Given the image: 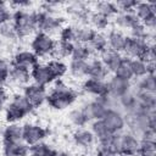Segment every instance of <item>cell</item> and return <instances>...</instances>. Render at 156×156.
Instances as JSON below:
<instances>
[{"mask_svg": "<svg viewBox=\"0 0 156 156\" xmlns=\"http://www.w3.org/2000/svg\"><path fill=\"white\" fill-rule=\"evenodd\" d=\"M77 98L78 93L76 90L69 88L61 79H56L51 91L46 95V102L54 110H65L66 107L71 106Z\"/></svg>", "mask_w": 156, "mask_h": 156, "instance_id": "cell-1", "label": "cell"}, {"mask_svg": "<svg viewBox=\"0 0 156 156\" xmlns=\"http://www.w3.org/2000/svg\"><path fill=\"white\" fill-rule=\"evenodd\" d=\"M11 20L17 38H26L37 30L35 12H28L26 10H16L12 13Z\"/></svg>", "mask_w": 156, "mask_h": 156, "instance_id": "cell-2", "label": "cell"}, {"mask_svg": "<svg viewBox=\"0 0 156 156\" xmlns=\"http://www.w3.org/2000/svg\"><path fill=\"white\" fill-rule=\"evenodd\" d=\"M34 108L29 105L27 99L23 96V94H15L6 106L5 110V117L9 123H17L22 118H24L27 115H29Z\"/></svg>", "mask_w": 156, "mask_h": 156, "instance_id": "cell-3", "label": "cell"}, {"mask_svg": "<svg viewBox=\"0 0 156 156\" xmlns=\"http://www.w3.org/2000/svg\"><path fill=\"white\" fill-rule=\"evenodd\" d=\"M56 40L45 33L38 32L34 38L32 39L30 43V49L32 51L39 57H46V56H52L54 50L56 48Z\"/></svg>", "mask_w": 156, "mask_h": 156, "instance_id": "cell-4", "label": "cell"}, {"mask_svg": "<svg viewBox=\"0 0 156 156\" xmlns=\"http://www.w3.org/2000/svg\"><path fill=\"white\" fill-rule=\"evenodd\" d=\"M35 18H37V29H39V32L49 34V35H51L54 33H58L60 29L63 27L62 18L55 17L44 10L37 11Z\"/></svg>", "mask_w": 156, "mask_h": 156, "instance_id": "cell-5", "label": "cell"}, {"mask_svg": "<svg viewBox=\"0 0 156 156\" xmlns=\"http://www.w3.org/2000/svg\"><path fill=\"white\" fill-rule=\"evenodd\" d=\"M49 134V130L39 124L27 123L23 126V143L28 146L41 143Z\"/></svg>", "mask_w": 156, "mask_h": 156, "instance_id": "cell-6", "label": "cell"}, {"mask_svg": "<svg viewBox=\"0 0 156 156\" xmlns=\"http://www.w3.org/2000/svg\"><path fill=\"white\" fill-rule=\"evenodd\" d=\"M46 88L38 85V84H27L23 88V96L27 99V101L29 102V105L33 108H37L39 106H41L45 101H46Z\"/></svg>", "mask_w": 156, "mask_h": 156, "instance_id": "cell-7", "label": "cell"}, {"mask_svg": "<svg viewBox=\"0 0 156 156\" xmlns=\"http://www.w3.org/2000/svg\"><path fill=\"white\" fill-rule=\"evenodd\" d=\"M102 122L112 134L121 133L126 127V117L118 110H115V108L107 110V112L102 118Z\"/></svg>", "mask_w": 156, "mask_h": 156, "instance_id": "cell-8", "label": "cell"}, {"mask_svg": "<svg viewBox=\"0 0 156 156\" xmlns=\"http://www.w3.org/2000/svg\"><path fill=\"white\" fill-rule=\"evenodd\" d=\"M149 43L150 41H146V40H143V39L127 37L123 52L126 54V57H128L130 60H133V58H140L141 60Z\"/></svg>", "mask_w": 156, "mask_h": 156, "instance_id": "cell-9", "label": "cell"}, {"mask_svg": "<svg viewBox=\"0 0 156 156\" xmlns=\"http://www.w3.org/2000/svg\"><path fill=\"white\" fill-rule=\"evenodd\" d=\"M30 79L33 80L34 84H38L41 87H46L56 80V78L49 69V67L40 62L30 69Z\"/></svg>", "mask_w": 156, "mask_h": 156, "instance_id": "cell-10", "label": "cell"}, {"mask_svg": "<svg viewBox=\"0 0 156 156\" xmlns=\"http://www.w3.org/2000/svg\"><path fill=\"white\" fill-rule=\"evenodd\" d=\"M106 83H107L108 96H111L112 99H118L122 95H124L126 93L130 91V89H132V82L130 80L122 79L115 74Z\"/></svg>", "mask_w": 156, "mask_h": 156, "instance_id": "cell-11", "label": "cell"}, {"mask_svg": "<svg viewBox=\"0 0 156 156\" xmlns=\"http://www.w3.org/2000/svg\"><path fill=\"white\" fill-rule=\"evenodd\" d=\"M83 110V112L85 113V116L88 117L89 121H98V119H102L105 113L107 112L108 107L105 106L102 102H100L96 98L89 102H87L85 105H83L80 107Z\"/></svg>", "mask_w": 156, "mask_h": 156, "instance_id": "cell-12", "label": "cell"}, {"mask_svg": "<svg viewBox=\"0 0 156 156\" xmlns=\"http://www.w3.org/2000/svg\"><path fill=\"white\" fill-rule=\"evenodd\" d=\"M140 140L132 133L121 135V156H136L139 152Z\"/></svg>", "mask_w": 156, "mask_h": 156, "instance_id": "cell-13", "label": "cell"}, {"mask_svg": "<svg viewBox=\"0 0 156 156\" xmlns=\"http://www.w3.org/2000/svg\"><path fill=\"white\" fill-rule=\"evenodd\" d=\"M82 89L83 91H85L87 94H90L95 98L98 96H105L108 95L107 91V83L106 80H101V79H94V78H87L83 84H82Z\"/></svg>", "mask_w": 156, "mask_h": 156, "instance_id": "cell-14", "label": "cell"}, {"mask_svg": "<svg viewBox=\"0 0 156 156\" xmlns=\"http://www.w3.org/2000/svg\"><path fill=\"white\" fill-rule=\"evenodd\" d=\"M38 63H39V58L32 50H20L15 54L11 65L24 67V68H28L30 71Z\"/></svg>", "mask_w": 156, "mask_h": 156, "instance_id": "cell-15", "label": "cell"}, {"mask_svg": "<svg viewBox=\"0 0 156 156\" xmlns=\"http://www.w3.org/2000/svg\"><path fill=\"white\" fill-rule=\"evenodd\" d=\"M106 39H107V46L110 50H113L118 54L123 52L127 35H124L119 29H116V28L110 29L106 35Z\"/></svg>", "mask_w": 156, "mask_h": 156, "instance_id": "cell-16", "label": "cell"}, {"mask_svg": "<svg viewBox=\"0 0 156 156\" xmlns=\"http://www.w3.org/2000/svg\"><path fill=\"white\" fill-rule=\"evenodd\" d=\"M72 139H73V143L79 146V147H83V149H89L91 146H94L96 139L94 136V134L91 133V130L87 129V128H78L74 130L73 135H72Z\"/></svg>", "mask_w": 156, "mask_h": 156, "instance_id": "cell-17", "label": "cell"}, {"mask_svg": "<svg viewBox=\"0 0 156 156\" xmlns=\"http://www.w3.org/2000/svg\"><path fill=\"white\" fill-rule=\"evenodd\" d=\"M122 57L123 56L121 54H118L113 50H110V49H106L104 52L100 54V61L102 62V65L105 66V68L107 69L108 73H115Z\"/></svg>", "mask_w": 156, "mask_h": 156, "instance_id": "cell-18", "label": "cell"}, {"mask_svg": "<svg viewBox=\"0 0 156 156\" xmlns=\"http://www.w3.org/2000/svg\"><path fill=\"white\" fill-rule=\"evenodd\" d=\"M9 80H11L12 83H15L17 85H24L26 87L30 80V71L28 68H24V67L11 65Z\"/></svg>", "mask_w": 156, "mask_h": 156, "instance_id": "cell-19", "label": "cell"}, {"mask_svg": "<svg viewBox=\"0 0 156 156\" xmlns=\"http://www.w3.org/2000/svg\"><path fill=\"white\" fill-rule=\"evenodd\" d=\"M108 72L100 61V58H89L88 60V72L87 77L88 78H94V79H101L105 80L107 77Z\"/></svg>", "mask_w": 156, "mask_h": 156, "instance_id": "cell-20", "label": "cell"}, {"mask_svg": "<svg viewBox=\"0 0 156 156\" xmlns=\"http://www.w3.org/2000/svg\"><path fill=\"white\" fill-rule=\"evenodd\" d=\"M4 143H18L23 141V126L18 123H9L2 132Z\"/></svg>", "mask_w": 156, "mask_h": 156, "instance_id": "cell-21", "label": "cell"}, {"mask_svg": "<svg viewBox=\"0 0 156 156\" xmlns=\"http://www.w3.org/2000/svg\"><path fill=\"white\" fill-rule=\"evenodd\" d=\"M134 13L140 22H143V21H145L152 16H156V2L155 1L138 2L135 9H134Z\"/></svg>", "mask_w": 156, "mask_h": 156, "instance_id": "cell-22", "label": "cell"}, {"mask_svg": "<svg viewBox=\"0 0 156 156\" xmlns=\"http://www.w3.org/2000/svg\"><path fill=\"white\" fill-rule=\"evenodd\" d=\"M2 150L5 156H28L29 154V146L23 141L4 143Z\"/></svg>", "mask_w": 156, "mask_h": 156, "instance_id": "cell-23", "label": "cell"}, {"mask_svg": "<svg viewBox=\"0 0 156 156\" xmlns=\"http://www.w3.org/2000/svg\"><path fill=\"white\" fill-rule=\"evenodd\" d=\"M113 18H115V24H117L118 28H124V29H130L132 27H134L136 23L140 22L134 12H119Z\"/></svg>", "mask_w": 156, "mask_h": 156, "instance_id": "cell-24", "label": "cell"}, {"mask_svg": "<svg viewBox=\"0 0 156 156\" xmlns=\"http://www.w3.org/2000/svg\"><path fill=\"white\" fill-rule=\"evenodd\" d=\"M91 133L94 134V136L98 140V143H104L112 135V133L107 129V127L105 126L102 119L93 121V123H91Z\"/></svg>", "mask_w": 156, "mask_h": 156, "instance_id": "cell-25", "label": "cell"}, {"mask_svg": "<svg viewBox=\"0 0 156 156\" xmlns=\"http://www.w3.org/2000/svg\"><path fill=\"white\" fill-rule=\"evenodd\" d=\"M68 67V72L71 73V76L76 77V78H83L87 77V72H88V61H83V60H72L69 61Z\"/></svg>", "mask_w": 156, "mask_h": 156, "instance_id": "cell-26", "label": "cell"}, {"mask_svg": "<svg viewBox=\"0 0 156 156\" xmlns=\"http://www.w3.org/2000/svg\"><path fill=\"white\" fill-rule=\"evenodd\" d=\"M95 33H96V30L87 24L76 27V43L89 44L91 41V39L94 38Z\"/></svg>", "mask_w": 156, "mask_h": 156, "instance_id": "cell-27", "label": "cell"}, {"mask_svg": "<svg viewBox=\"0 0 156 156\" xmlns=\"http://www.w3.org/2000/svg\"><path fill=\"white\" fill-rule=\"evenodd\" d=\"M115 76L126 79V80H132L133 79V72H132V60L128 57H122L117 69L113 73Z\"/></svg>", "mask_w": 156, "mask_h": 156, "instance_id": "cell-28", "label": "cell"}, {"mask_svg": "<svg viewBox=\"0 0 156 156\" xmlns=\"http://www.w3.org/2000/svg\"><path fill=\"white\" fill-rule=\"evenodd\" d=\"M118 100V104L126 110V112L129 115V113H133L138 106V101H136V98H135V94L134 91H128L124 95H122L121 98L117 99Z\"/></svg>", "mask_w": 156, "mask_h": 156, "instance_id": "cell-29", "label": "cell"}, {"mask_svg": "<svg viewBox=\"0 0 156 156\" xmlns=\"http://www.w3.org/2000/svg\"><path fill=\"white\" fill-rule=\"evenodd\" d=\"M88 45H89V48L91 49L93 54H94V52H98V54L104 52L106 49H108L106 34H104V33H101V32H96L95 35H94V38L91 39V41H90Z\"/></svg>", "mask_w": 156, "mask_h": 156, "instance_id": "cell-30", "label": "cell"}, {"mask_svg": "<svg viewBox=\"0 0 156 156\" xmlns=\"http://www.w3.org/2000/svg\"><path fill=\"white\" fill-rule=\"evenodd\" d=\"M93 56V51L89 48L88 44H80V43H76L71 58L72 60H83V61H88L89 58H91Z\"/></svg>", "mask_w": 156, "mask_h": 156, "instance_id": "cell-31", "label": "cell"}, {"mask_svg": "<svg viewBox=\"0 0 156 156\" xmlns=\"http://www.w3.org/2000/svg\"><path fill=\"white\" fill-rule=\"evenodd\" d=\"M45 65L49 67V69L51 71V73L54 74V77H55L56 79H61V78L67 73V71H68L67 65H66L63 61L57 60V58L49 60Z\"/></svg>", "mask_w": 156, "mask_h": 156, "instance_id": "cell-32", "label": "cell"}, {"mask_svg": "<svg viewBox=\"0 0 156 156\" xmlns=\"http://www.w3.org/2000/svg\"><path fill=\"white\" fill-rule=\"evenodd\" d=\"M96 12L101 13L102 16L107 17L108 20L111 17H115L119 13L117 6L115 2H111V1H99L96 4Z\"/></svg>", "mask_w": 156, "mask_h": 156, "instance_id": "cell-33", "label": "cell"}, {"mask_svg": "<svg viewBox=\"0 0 156 156\" xmlns=\"http://www.w3.org/2000/svg\"><path fill=\"white\" fill-rule=\"evenodd\" d=\"M89 22L91 24V28L95 29L96 32L106 29L108 27V24H110V20L107 17L102 16L101 13L96 12V11L89 15Z\"/></svg>", "mask_w": 156, "mask_h": 156, "instance_id": "cell-34", "label": "cell"}, {"mask_svg": "<svg viewBox=\"0 0 156 156\" xmlns=\"http://www.w3.org/2000/svg\"><path fill=\"white\" fill-rule=\"evenodd\" d=\"M76 43H63V41H58L56 43V48L54 50L52 56H55V58L60 60V58H65V57H71L73 48H74Z\"/></svg>", "mask_w": 156, "mask_h": 156, "instance_id": "cell-35", "label": "cell"}, {"mask_svg": "<svg viewBox=\"0 0 156 156\" xmlns=\"http://www.w3.org/2000/svg\"><path fill=\"white\" fill-rule=\"evenodd\" d=\"M136 90L155 94V91H156L155 76H149V74H146L145 77L139 78V79H138V83H136Z\"/></svg>", "mask_w": 156, "mask_h": 156, "instance_id": "cell-36", "label": "cell"}, {"mask_svg": "<svg viewBox=\"0 0 156 156\" xmlns=\"http://www.w3.org/2000/svg\"><path fill=\"white\" fill-rule=\"evenodd\" d=\"M56 152L55 149L50 147V145L45 143H39L33 146H29L28 156H54Z\"/></svg>", "mask_w": 156, "mask_h": 156, "instance_id": "cell-37", "label": "cell"}, {"mask_svg": "<svg viewBox=\"0 0 156 156\" xmlns=\"http://www.w3.org/2000/svg\"><path fill=\"white\" fill-rule=\"evenodd\" d=\"M69 121L72 124H74L76 127L78 128H83L85 127L90 121L88 119V117L85 116V113L83 112L82 108H74L69 112V116H68Z\"/></svg>", "mask_w": 156, "mask_h": 156, "instance_id": "cell-38", "label": "cell"}, {"mask_svg": "<svg viewBox=\"0 0 156 156\" xmlns=\"http://www.w3.org/2000/svg\"><path fill=\"white\" fill-rule=\"evenodd\" d=\"M58 41L63 43H76V27L65 26L58 32Z\"/></svg>", "mask_w": 156, "mask_h": 156, "instance_id": "cell-39", "label": "cell"}, {"mask_svg": "<svg viewBox=\"0 0 156 156\" xmlns=\"http://www.w3.org/2000/svg\"><path fill=\"white\" fill-rule=\"evenodd\" d=\"M132 72H133V77L135 78H143L145 77L146 73V62L140 60V58H133L132 60Z\"/></svg>", "mask_w": 156, "mask_h": 156, "instance_id": "cell-40", "label": "cell"}, {"mask_svg": "<svg viewBox=\"0 0 156 156\" xmlns=\"http://www.w3.org/2000/svg\"><path fill=\"white\" fill-rule=\"evenodd\" d=\"M138 156H156V143L140 140Z\"/></svg>", "mask_w": 156, "mask_h": 156, "instance_id": "cell-41", "label": "cell"}, {"mask_svg": "<svg viewBox=\"0 0 156 156\" xmlns=\"http://www.w3.org/2000/svg\"><path fill=\"white\" fill-rule=\"evenodd\" d=\"M129 30H130V35L129 37L136 38V39H143V40H146L147 41V39H149V30L141 24V22L136 23Z\"/></svg>", "mask_w": 156, "mask_h": 156, "instance_id": "cell-42", "label": "cell"}, {"mask_svg": "<svg viewBox=\"0 0 156 156\" xmlns=\"http://www.w3.org/2000/svg\"><path fill=\"white\" fill-rule=\"evenodd\" d=\"M139 1L135 0H119L116 1V6L119 12H134V9Z\"/></svg>", "mask_w": 156, "mask_h": 156, "instance_id": "cell-43", "label": "cell"}, {"mask_svg": "<svg viewBox=\"0 0 156 156\" xmlns=\"http://www.w3.org/2000/svg\"><path fill=\"white\" fill-rule=\"evenodd\" d=\"M10 67L11 65L5 61L4 58H0V87H2L10 77Z\"/></svg>", "mask_w": 156, "mask_h": 156, "instance_id": "cell-44", "label": "cell"}, {"mask_svg": "<svg viewBox=\"0 0 156 156\" xmlns=\"http://www.w3.org/2000/svg\"><path fill=\"white\" fill-rule=\"evenodd\" d=\"M0 35H2L6 39H15V38H17L16 30L13 28L12 22H7V23L0 26Z\"/></svg>", "mask_w": 156, "mask_h": 156, "instance_id": "cell-45", "label": "cell"}, {"mask_svg": "<svg viewBox=\"0 0 156 156\" xmlns=\"http://www.w3.org/2000/svg\"><path fill=\"white\" fill-rule=\"evenodd\" d=\"M11 18H12V13L10 12L6 2L0 1V26L10 22Z\"/></svg>", "mask_w": 156, "mask_h": 156, "instance_id": "cell-46", "label": "cell"}, {"mask_svg": "<svg viewBox=\"0 0 156 156\" xmlns=\"http://www.w3.org/2000/svg\"><path fill=\"white\" fill-rule=\"evenodd\" d=\"M141 60L145 61L146 63L147 62H155L156 55H155V45H154V43H149L147 44V48H146V50H145Z\"/></svg>", "mask_w": 156, "mask_h": 156, "instance_id": "cell-47", "label": "cell"}, {"mask_svg": "<svg viewBox=\"0 0 156 156\" xmlns=\"http://www.w3.org/2000/svg\"><path fill=\"white\" fill-rule=\"evenodd\" d=\"M140 136H141V140H145V141H154V143H156V141H155V140H156V133H155V129L147 128V129H145V130L140 134Z\"/></svg>", "mask_w": 156, "mask_h": 156, "instance_id": "cell-48", "label": "cell"}, {"mask_svg": "<svg viewBox=\"0 0 156 156\" xmlns=\"http://www.w3.org/2000/svg\"><path fill=\"white\" fill-rule=\"evenodd\" d=\"M6 101H7V93L2 87H0V110H2Z\"/></svg>", "mask_w": 156, "mask_h": 156, "instance_id": "cell-49", "label": "cell"}, {"mask_svg": "<svg viewBox=\"0 0 156 156\" xmlns=\"http://www.w3.org/2000/svg\"><path fill=\"white\" fill-rule=\"evenodd\" d=\"M54 156H69V155L66 154V152H62V151H57V150H56V152H55Z\"/></svg>", "mask_w": 156, "mask_h": 156, "instance_id": "cell-50", "label": "cell"}, {"mask_svg": "<svg viewBox=\"0 0 156 156\" xmlns=\"http://www.w3.org/2000/svg\"><path fill=\"white\" fill-rule=\"evenodd\" d=\"M110 156H119V155H110Z\"/></svg>", "mask_w": 156, "mask_h": 156, "instance_id": "cell-51", "label": "cell"}]
</instances>
